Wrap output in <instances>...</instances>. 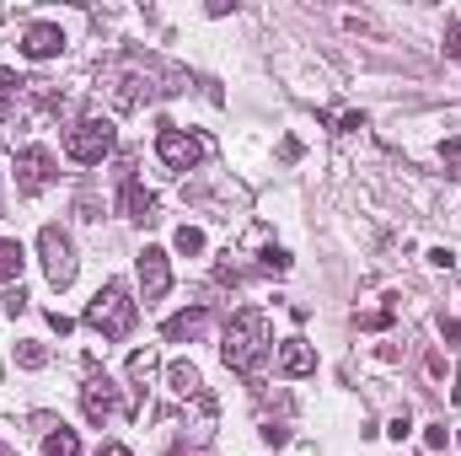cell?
Returning <instances> with one entry per match:
<instances>
[{"instance_id": "7", "label": "cell", "mask_w": 461, "mask_h": 456, "mask_svg": "<svg viewBox=\"0 0 461 456\" xmlns=\"http://www.w3.org/2000/svg\"><path fill=\"white\" fill-rule=\"evenodd\" d=\"M81 408H86V419L92 424H103V419H113L118 414V387L97 370V365H86V381H81Z\"/></svg>"}, {"instance_id": "16", "label": "cell", "mask_w": 461, "mask_h": 456, "mask_svg": "<svg viewBox=\"0 0 461 456\" xmlns=\"http://www.w3.org/2000/svg\"><path fill=\"white\" fill-rule=\"evenodd\" d=\"M43 456H81V441H76V430L54 424V430L43 435Z\"/></svg>"}, {"instance_id": "10", "label": "cell", "mask_w": 461, "mask_h": 456, "mask_svg": "<svg viewBox=\"0 0 461 456\" xmlns=\"http://www.w3.org/2000/svg\"><path fill=\"white\" fill-rule=\"evenodd\" d=\"M167 381H172V392H177V397H194V403H199L204 414H215V397L204 392V376H199V370H194L188 360H177V365H167Z\"/></svg>"}, {"instance_id": "19", "label": "cell", "mask_w": 461, "mask_h": 456, "mask_svg": "<svg viewBox=\"0 0 461 456\" xmlns=\"http://www.w3.org/2000/svg\"><path fill=\"white\" fill-rule=\"evenodd\" d=\"M16 365L43 370V365H49V349H43V343H32V339H22V343H16Z\"/></svg>"}, {"instance_id": "8", "label": "cell", "mask_w": 461, "mask_h": 456, "mask_svg": "<svg viewBox=\"0 0 461 456\" xmlns=\"http://www.w3.org/2000/svg\"><path fill=\"white\" fill-rule=\"evenodd\" d=\"M150 92H156V87H150V70H145L140 59H129V65L113 70V103L118 108H140Z\"/></svg>"}, {"instance_id": "31", "label": "cell", "mask_w": 461, "mask_h": 456, "mask_svg": "<svg viewBox=\"0 0 461 456\" xmlns=\"http://www.w3.org/2000/svg\"><path fill=\"white\" fill-rule=\"evenodd\" d=\"M97 456H134V451H129V446H103Z\"/></svg>"}, {"instance_id": "29", "label": "cell", "mask_w": 461, "mask_h": 456, "mask_svg": "<svg viewBox=\"0 0 461 456\" xmlns=\"http://www.w3.org/2000/svg\"><path fill=\"white\" fill-rule=\"evenodd\" d=\"M429 263H435V269H451V263H456V258H451V252H446V247H429Z\"/></svg>"}, {"instance_id": "27", "label": "cell", "mask_w": 461, "mask_h": 456, "mask_svg": "<svg viewBox=\"0 0 461 456\" xmlns=\"http://www.w3.org/2000/svg\"><path fill=\"white\" fill-rule=\"evenodd\" d=\"M49 328H54V333H59V339H65V333H70V328H76V323H70V317H65V312H49Z\"/></svg>"}, {"instance_id": "20", "label": "cell", "mask_w": 461, "mask_h": 456, "mask_svg": "<svg viewBox=\"0 0 461 456\" xmlns=\"http://www.w3.org/2000/svg\"><path fill=\"white\" fill-rule=\"evenodd\" d=\"M172 242H177V252H183V258L204 252V231H199V226H177V236H172Z\"/></svg>"}, {"instance_id": "6", "label": "cell", "mask_w": 461, "mask_h": 456, "mask_svg": "<svg viewBox=\"0 0 461 456\" xmlns=\"http://www.w3.org/2000/svg\"><path fill=\"white\" fill-rule=\"evenodd\" d=\"M59 178V167H54V156L43 150V145H27V150H16V188L32 199V194H43L49 183Z\"/></svg>"}, {"instance_id": "14", "label": "cell", "mask_w": 461, "mask_h": 456, "mask_svg": "<svg viewBox=\"0 0 461 456\" xmlns=\"http://www.w3.org/2000/svg\"><path fill=\"white\" fill-rule=\"evenodd\" d=\"M279 370H285V376H312V370H317V349L306 339H285L279 343Z\"/></svg>"}, {"instance_id": "2", "label": "cell", "mask_w": 461, "mask_h": 456, "mask_svg": "<svg viewBox=\"0 0 461 456\" xmlns=\"http://www.w3.org/2000/svg\"><path fill=\"white\" fill-rule=\"evenodd\" d=\"M134 301H129V290L123 285H103L92 301H86V328H97L103 339H129L134 333Z\"/></svg>"}, {"instance_id": "25", "label": "cell", "mask_w": 461, "mask_h": 456, "mask_svg": "<svg viewBox=\"0 0 461 456\" xmlns=\"http://www.w3.org/2000/svg\"><path fill=\"white\" fill-rule=\"evenodd\" d=\"M424 446L440 451V446H446V424H429V430H424Z\"/></svg>"}, {"instance_id": "24", "label": "cell", "mask_w": 461, "mask_h": 456, "mask_svg": "<svg viewBox=\"0 0 461 456\" xmlns=\"http://www.w3.org/2000/svg\"><path fill=\"white\" fill-rule=\"evenodd\" d=\"M5 312H11V317H22V312H27V296H22V285L5 296Z\"/></svg>"}, {"instance_id": "13", "label": "cell", "mask_w": 461, "mask_h": 456, "mask_svg": "<svg viewBox=\"0 0 461 456\" xmlns=\"http://www.w3.org/2000/svg\"><path fill=\"white\" fill-rule=\"evenodd\" d=\"M123 215H129L134 226H150V221H156V194L140 188V183L129 178V167H123Z\"/></svg>"}, {"instance_id": "1", "label": "cell", "mask_w": 461, "mask_h": 456, "mask_svg": "<svg viewBox=\"0 0 461 456\" xmlns=\"http://www.w3.org/2000/svg\"><path fill=\"white\" fill-rule=\"evenodd\" d=\"M268 343H274V328H268V317H263L258 306H247V312H236V317H230L221 354H226V365L236 370V376H258V365H263Z\"/></svg>"}, {"instance_id": "23", "label": "cell", "mask_w": 461, "mask_h": 456, "mask_svg": "<svg viewBox=\"0 0 461 456\" xmlns=\"http://www.w3.org/2000/svg\"><path fill=\"white\" fill-rule=\"evenodd\" d=\"M446 54H456V59H461V16L446 27Z\"/></svg>"}, {"instance_id": "9", "label": "cell", "mask_w": 461, "mask_h": 456, "mask_svg": "<svg viewBox=\"0 0 461 456\" xmlns=\"http://www.w3.org/2000/svg\"><path fill=\"white\" fill-rule=\"evenodd\" d=\"M140 290H145V301H161L172 290V263H167L161 247H145L140 252Z\"/></svg>"}, {"instance_id": "32", "label": "cell", "mask_w": 461, "mask_h": 456, "mask_svg": "<svg viewBox=\"0 0 461 456\" xmlns=\"http://www.w3.org/2000/svg\"><path fill=\"white\" fill-rule=\"evenodd\" d=\"M456 446H461V430H456Z\"/></svg>"}, {"instance_id": "4", "label": "cell", "mask_w": 461, "mask_h": 456, "mask_svg": "<svg viewBox=\"0 0 461 456\" xmlns=\"http://www.w3.org/2000/svg\"><path fill=\"white\" fill-rule=\"evenodd\" d=\"M38 258H43V274H49V285H54V290L76 285V247H70V236H65L59 226L38 231Z\"/></svg>"}, {"instance_id": "3", "label": "cell", "mask_w": 461, "mask_h": 456, "mask_svg": "<svg viewBox=\"0 0 461 456\" xmlns=\"http://www.w3.org/2000/svg\"><path fill=\"white\" fill-rule=\"evenodd\" d=\"M118 145V129L113 118H76L70 129H65V150H70V161H81V167H97L108 150Z\"/></svg>"}, {"instance_id": "11", "label": "cell", "mask_w": 461, "mask_h": 456, "mask_svg": "<svg viewBox=\"0 0 461 456\" xmlns=\"http://www.w3.org/2000/svg\"><path fill=\"white\" fill-rule=\"evenodd\" d=\"M59 49H65V32H59L54 22H32V27L22 32V54H27V59H54Z\"/></svg>"}, {"instance_id": "21", "label": "cell", "mask_w": 461, "mask_h": 456, "mask_svg": "<svg viewBox=\"0 0 461 456\" xmlns=\"http://www.w3.org/2000/svg\"><path fill=\"white\" fill-rule=\"evenodd\" d=\"M263 269H268V274H285V269H290V252H285V247H263Z\"/></svg>"}, {"instance_id": "22", "label": "cell", "mask_w": 461, "mask_h": 456, "mask_svg": "<svg viewBox=\"0 0 461 456\" xmlns=\"http://www.w3.org/2000/svg\"><path fill=\"white\" fill-rule=\"evenodd\" d=\"M440 339L451 343V349L461 343V323H456V317H440Z\"/></svg>"}, {"instance_id": "28", "label": "cell", "mask_w": 461, "mask_h": 456, "mask_svg": "<svg viewBox=\"0 0 461 456\" xmlns=\"http://www.w3.org/2000/svg\"><path fill=\"white\" fill-rule=\"evenodd\" d=\"M263 441H268V446H285V441H290V430H279V424H263Z\"/></svg>"}, {"instance_id": "26", "label": "cell", "mask_w": 461, "mask_h": 456, "mask_svg": "<svg viewBox=\"0 0 461 456\" xmlns=\"http://www.w3.org/2000/svg\"><path fill=\"white\" fill-rule=\"evenodd\" d=\"M440 156H446V167H461V140H446Z\"/></svg>"}, {"instance_id": "15", "label": "cell", "mask_w": 461, "mask_h": 456, "mask_svg": "<svg viewBox=\"0 0 461 456\" xmlns=\"http://www.w3.org/2000/svg\"><path fill=\"white\" fill-rule=\"evenodd\" d=\"M22 263H27V252H22V242H16V236H5V242H0V285H11V279H22Z\"/></svg>"}, {"instance_id": "5", "label": "cell", "mask_w": 461, "mask_h": 456, "mask_svg": "<svg viewBox=\"0 0 461 456\" xmlns=\"http://www.w3.org/2000/svg\"><path fill=\"white\" fill-rule=\"evenodd\" d=\"M156 156H161L172 172H188V167H199V161L210 156V140H204V134H188V129L161 123V134H156Z\"/></svg>"}, {"instance_id": "17", "label": "cell", "mask_w": 461, "mask_h": 456, "mask_svg": "<svg viewBox=\"0 0 461 456\" xmlns=\"http://www.w3.org/2000/svg\"><path fill=\"white\" fill-rule=\"evenodd\" d=\"M150 376H156V360H150V349L129 354V381H134V392H145V387H150Z\"/></svg>"}, {"instance_id": "12", "label": "cell", "mask_w": 461, "mask_h": 456, "mask_svg": "<svg viewBox=\"0 0 461 456\" xmlns=\"http://www.w3.org/2000/svg\"><path fill=\"white\" fill-rule=\"evenodd\" d=\"M204 328H210V312H204V306H194V312L167 317V323H161V339H167V343H194Z\"/></svg>"}, {"instance_id": "18", "label": "cell", "mask_w": 461, "mask_h": 456, "mask_svg": "<svg viewBox=\"0 0 461 456\" xmlns=\"http://www.w3.org/2000/svg\"><path fill=\"white\" fill-rule=\"evenodd\" d=\"M22 87H27V81H22L16 70H5V65H0V123H5V114H11V103L22 97Z\"/></svg>"}, {"instance_id": "30", "label": "cell", "mask_w": 461, "mask_h": 456, "mask_svg": "<svg viewBox=\"0 0 461 456\" xmlns=\"http://www.w3.org/2000/svg\"><path fill=\"white\" fill-rule=\"evenodd\" d=\"M386 435H392V441H402V435H408V414H397V419L386 424Z\"/></svg>"}]
</instances>
